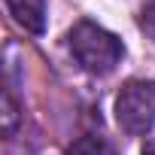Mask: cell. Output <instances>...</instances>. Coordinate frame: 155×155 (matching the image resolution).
Returning a JSON list of instances; mask_svg holds the SVG:
<instances>
[{"label":"cell","mask_w":155,"mask_h":155,"mask_svg":"<svg viewBox=\"0 0 155 155\" xmlns=\"http://www.w3.org/2000/svg\"><path fill=\"white\" fill-rule=\"evenodd\" d=\"M140 31L155 43V0H149V3L140 9Z\"/></svg>","instance_id":"5b68a950"},{"label":"cell","mask_w":155,"mask_h":155,"mask_svg":"<svg viewBox=\"0 0 155 155\" xmlns=\"http://www.w3.org/2000/svg\"><path fill=\"white\" fill-rule=\"evenodd\" d=\"M3 107H6V134H12V128H15V104H12L9 94L3 97Z\"/></svg>","instance_id":"8992f818"},{"label":"cell","mask_w":155,"mask_h":155,"mask_svg":"<svg viewBox=\"0 0 155 155\" xmlns=\"http://www.w3.org/2000/svg\"><path fill=\"white\" fill-rule=\"evenodd\" d=\"M116 122L131 137L149 134L155 128V79H131L119 91Z\"/></svg>","instance_id":"7a4b0ae2"},{"label":"cell","mask_w":155,"mask_h":155,"mask_svg":"<svg viewBox=\"0 0 155 155\" xmlns=\"http://www.w3.org/2000/svg\"><path fill=\"white\" fill-rule=\"evenodd\" d=\"M67 155H116V149L104 137H79L67 149Z\"/></svg>","instance_id":"277c9868"},{"label":"cell","mask_w":155,"mask_h":155,"mask_svg":"<svg viewBox=\"0 0 155 155\" xmlns=\"http://www.w3.org/2000/svg\"><path fill=\"white\" fill-rule=\"evenodd\" d=\"M67 46L82 70L94 73V76H107L116 70V64L125 55V46L116 34L104 31L94 21H76L67 34Z\"/></svg>","instance_id":"6da1fadb"},{"label":"cell","mask_w":155,"mask_h":155,"mask_svg":"<svg viewBox=\"0 0 155 155\" xmlns=\"http://www.w3.org/2000/svg\"><path fill=\"white\" fill-rule=\"evenodd\" d=\"M6 9L28 34L46 31V0H6Z\"/></svg>","instance_id":"3957f363"},{"label":"cell","mask_w":155,"mask_h":155,"mask_svg":"<svg viewBox=\"0 0 155 155\" xmlns=\"http://www.w3.org/2000/svg\"><path fill=\"white\" fill-rule=\"evenodd\" d=\"M143 155H155V146H149V149H143Z\"/></svg>","instance_id":"52a82bcc"}]
</instances>
